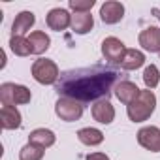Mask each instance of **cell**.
<instances>
[{"label": "cell", "mask_w": 160, "mask_h": 160, "mask_svg": "<svg viewBox=\"0 0 160 160\" xmlns=\"http://www.w3.org/2000/svg\"><path fill=\"white\" fill-rule=\"evenodd\" d=\"M121 79V72L111 66H89L62 72L57 81V92L77 102H98L109 96Z\"/></svg>", "instance_id": "1"}, {"label": "cell", "mask_w": 160, "mask_h": 160, "mask_svg": "<svg viewBox=\"0 0 160 160\" xmlns=\"http://www.w3.org/2000/svg\"><path fill=\"white\" fill-rule=\"evenodd\" d=\"M154 108H156V96L152 91L145 89L139 92V96L126 108V113H128V119L132 122H143L147 121L152 113H154Z\"/></svg>", "instance_id": "2"}, {"label": "cell", "mask_w": 160, "mask_h": 160, "mask_svg": "<svg viewBox=\"0 0 160 160\" xmlns=\"http://www.w3.org/2000/svg\"><path fill=\"white\" fill-rule=\"evenodd\" d=\"M30 98H32V94L25 85H15V83H2L0 85V100H2V106H23V104H28Z\"/></svg>", "instance_id": "3"}, {"label": "cell", "mask_w": 160, "mask_h": 160, "mask_svg": "<svg viewBox=\"0 0 160 160\" xmlns=\"http://www.w3.org/2000/svg\"><path fill=\"white\" fill-rule=\"evenodd\" d=\"M32 77L42 85H57L60 72L58 66L49 58H38L32 64Z\"/></svg>", "instance_id": "4"}, {"label": "cell", "mask_w": 160, "mask_h": 160, "mask_svg": "<svg viewBox=\"0 0 160 160\" xmlns=\"http://www.w3.org/2000/svg\"><path fill=\"white\" fill-rule=\"evenodd\" d=\"M55 113L66 121V122H73V121H79L83 115V106L81 102H77L73 98H66V96H60L55 104Z\"/></svg>", "instance_id": "5"}, {"label": "cell", "mask_w": 160, "mask_h": 160, "mask_svg": "<svg viewBox=\"0 0 160 160\" xmlns=\"http://www.w3.org/2000/svg\"><path fill=\"white\" fill-rule=\"evenodd\" d=\"M138 143L151 151V152H160V128L158 126H143L138 132Z\"/></svg>", "instance_id": "6"}, {"label": "cell", "mask_w": 160, "mask_h": 160, "mask_svg": "<svg viewBox=\"0 0 160 160\" xmlns=\"http://www.w3.org/2000/svg\"><path fill=\"white\" fill-rule=\"evenodd\" d=\"M124 53H126V47H124V43L119 38L109 36V38H106L102 42V55L106 57V60H109V62H121L122 57H124Z\"/></svg>", "instance_id": "7"}, {"label": "cell", "mask_w": 160, "mask_h": 160, "mask_svg": "<svg viewBox=\"0 0 160 160\" xmlns=\"http://www.w3.org/2000/svg\"><path fill=\"white\" fill-rule=\"evenodd\" d=\"M45 21H47V27H49L51 30H55V32H62V30H66L68 27H72V15H70L68 10H64V8H53V10L47 13Z\"/></svg>", "instance_id": "8"}, {"label": "cell", "mask_w": 160, "mask_h": 160, "mask_svg": "<svg viewBox=\"0 0 160 160\" xmlns=\"http://www.w3.org/2000/svg\"><path fill=\"white\" fill-rule=\"evenodd\" d=\"M100 17L106 25H115L124 17V6L117 0H109L100 6Z\"/></svg>", "instance_id": "9"}, {"label": "cell", "mask_w": 160, "mask_h": 160, "mask_svg": "<svg viewBox=\"0 0 160 160\" xmlns=\"http://www.w3.org/2000/svg\"><path fill=\"white\" fill-rule=\"evenodd\" d=\"M139 45L149 53H160V28L147 27L139 32Z\"/></svg>", "instance_id": "10"}, {"label": "cell", "mask_w": 160, "mask_h": 160, "mask_svg": "<svg viewBox=\"0 0 160 160\" xmlns=\"http://www.w3.org/2000/svg\"><path fill=\"white\" fill-rule=\"evenodd\" d=\"M92 117L100 124H111L113 119H115V108H113V104L108 98L94 102V106H92Z\"/></svg>", "instance_id": "11"}, {"label": "cell", "mask_w": 160, "mask_h": 160, "mask_svg": "<svg viewBox=\"0 0 160 160\" xmlns=\"http://www.w3.org/2000/svg\"><path fill=\"white\" fill-rule=\"evenodd\" d=\"M139 89H138V85L136 83H132V81H119L117 83V87H115V96L122 102V104H126V106H130L138 96H139Z\"/></svg>", "instance_id": "12"}, {"label": "cell", "mask_w": 160, "mask_h": 160, "mask_svg": "<svg viewBox=\"0 0 160 160\" xmlns=\"http://www.w3.org/2000/svg\"><path fill=\"white\" fill-rule=\"evenodd\" d=\"M0 121H2L4 130H15L21 126L23 117L15 106H2V109H0Z\"/></svg>", "instance_id": "13"}, {"label": "cell", "mask_w": 160, "mask_h": 160, "mask_svg": "<svg viewBox=\"0 0 160 160\" xmlns=\"http://www.w3.org/2000/svg\"><path fill=\"white\" fill-rule=\"evenodd\" d=\"M36 23V17L32 12H21L12 25V36H25Z\"/></svg>", "instance_id": "14"}, {"label": "cell", "mask_w": 160, "mask_h": 160, "mask_svg": "<svg viewBox=\"0 0 160 160\" xmlns=\"http://www.w3.org/2000/svg\"><path fill=\"white\" fill-rule=\"evenodd\" d=\"M55 132L53 130H47V128H36L30 132L28 136V143L36 145V147H42V149H47L51 145H55Z\"/></svg>", "instance_id": "15"}, {"label": "cell", "mask_w": 160, "mask_h": 160, "mask_svg": "<svg viewBox=\"0 0 160 160\" xmlns=\"http://www.w3.org/2000/svg\"><path fill=\"white\" fill-rule=\"evenodd\" d=\"M28 43H30V53L32 55H42L49 49L51 45V38L43 32V30H34L28 36Z\"/></svg>", "instance_id": "16"}, {"label": "cell", "mask_w": 160, "mask_h": 160, "mask_svg": "<svg viewBox=\"0 0 160 160\" xmlns=\"http://www.w3.org/2000/svg\"><path fill=\"white\" fill-rule=\"evenodd\" d=\"M94 27V19L91 13H73L72 15V30L75 34H87Z\"/></svg>", "instance_id": "17"}, {"label": "cell", "mask_w": 160, "mask_h": 160, "mask_svg": "<svg viewBox=\"0 0 160 160\" xmlns=\"http://www.w3.org/2000/svg\"><path fill=\"white\" fill-rule=\"evenodd\" d=\"M119 64L124 70H138L145 64V55L138 49H126V53H124V57Z\"/></svg>", "instance_id": "18"}, {"label": "cell", "mask_w": 160, "mask_h": 160, "mask_svg": "<svg viewBox=\"0 0 160 160\" xmlns=\"http://www.w3.org/2000/svg\"><path fill=\"white\" fill-rule=\"evenodd\" d=\"M77 139L81 141L83 145H89V147H94V145H100L104 141V134L102 130L98 128H81L77 132Z\"/></svg>", "instance_id": "19"}, {"label": "cell", "mask_w": 160, "mask_h": 160, "mask_svg": "<svg viewBox=\"0 0 160 160\" xmlns=\"http://www.w3.org/2000/svg\"><path fill=\"white\" fill-rule=\"evenodd\" d=\"M10 49H12L17 57H28V55H30L28 38H25V36H12V40H10Z\"/></svg>", "instance_id": "20"}, {"label": "cell", "mask_w": 160, "mask_h": 160, "mask_svg": "<svg viewBox=\"0 0 160 160\" xmlns=\"http://www.w3.org/2000/svg\"><path fill=\"white\" fill-rule=\"evenodd\" d=\"M143 83L149 91H152L158 83H160V72L154 64H149L145 70H143Z\"/></svg>", "instance_id": "21"}, {"label": "cell", "mask_w": 160, "mask_h": 160, "mask_svg": "<svg viewBox=\"0 0 160 160\" xmlns=\"http://www.w3.org/2000/svg\"><path fill=\"white\" fill-rule=\"evenodd\" d=\"M43 151L42 147H36L32 143H27L21 151H19V160H42L43 158Z\"/></svg>", "instance_id": "22"}, {"label": "cell", "mask_w": 160, "mask_h": 160, "mask_svg": "<svg viewBox=\"0 0 160 160\" xmlns=\"http://www.w3.org/2000/svg\"><path fill=\"white\" fill-rule=\"evenodd\" d=\"M94 0H70V10L75 13H91Z\"/></svg>", "instance_id": "23"}, {"label": "cell", "mask_w": 160, "mask_h": 160, "mask_svg": "<svg viewBox=\"0 0 160 160\" xmlns=\"http://www.w3.org/2000/svg\"><path fill=\"white\" fill-rule=\"evenodd\" d=\"M85 160H109V156L104 152H91V154H87Z\"/></svg>", "instance_id": "24"}, {"label": "cell", "mask_w": 160, "mask_h": 160, "mask_svg": "<svg viewBox=\"0 0 160 160\" xmlns=\"http://www.w3.org/2000/svg\"><path fill=\"white\" fill-rule=\"evenodd\" d=\"M158 17H160V15H158Z\"/></svg>", "instance_id": "25"}]
</instances>
